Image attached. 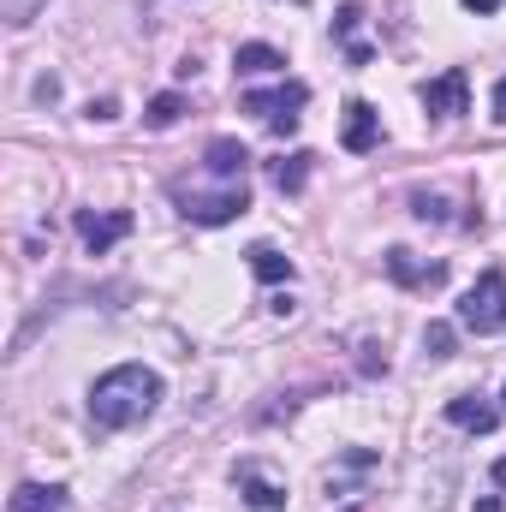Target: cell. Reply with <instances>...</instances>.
<instances>
[{
	"mask_svg": "<svg viewBox=\"0 0 506 512\" xmlns=\"http://www.w3.org/2000/svg\"><path fill=\"white\" fill-rule=\"evenodd\" d=\"M155 405H161V376L143 370V364H120V370L96 376V387H90V423H96L102 435L143 423Z\"/></svg>",
	"mask_w": 506,
	"mask_h": 512,
	"instance_id": "1",
	"label": "cell"
},
{
	"mask_svg": "<svg viewBox=\"0 0 506 512\" xmlns=\"http://www.w3.org/2000/svg\"><path fill=\"white\" fill-rule=\"evenodd\" d=\"M167 191H173L179 215L197 221V227H227V221H239L251 209V185L245 179H215L209 167H197L191 179H173Z\"/></svg>",
	"mask_w": 506,
	"mask_h": 512,
	"instance_id": "2",
	"label": "cell"
},
{
	"mask_svg": "<svg viewBox=\"0 0 506 512\" xmlns=\"http://www.w3.org/2000/svg\"><path fill=\"white\" fill-rule=\"evenodd\" d=\"M459 328H471V334H506V274L501 268H483L477 286L459 298Z\"/></svg>",
	"mask_w": 506,
	"mask_h": 512,
	"instance_id": "3",
	"label": "cell"
},
{
	"mask_svg": "<svg viewBox=\"0 0 506 512\" xmlns=\"http://www.w3.org/2000/svg\"><path fill=\"white\" fill-rule=\"evenodd\" d=\"M310 102V84H298V78H286V84H274V90H245L239 96V108L256 114V120H268V131H298V108Z\"/></svg>",
	"mask_w": 506,
	"mask_h": 512,
	"instance_id": "4",
	"label": "cell"
},
{
	"mask_svg": "<svg viewBox=\"0 0 506 512\" xmlns=\"http://www.w3.org/2000/svg\"><path fill=\"white\" fill-rule=\"evenodd\" d=\"M417 96H423V108H429L435 120H465V114H471V78H465V66H447V72L429 78Z\"/></svg>",
	"mask_w": 506,
	"mask_h": 512,
	"instance_id": "5",
	"label": "cell"
},
{
	"mask_svg": "<svg viewBox=\"0 0 506 512\" xmlns=\"http://www.w3.org/2000/svg\"><path fill=\"white\" fill-rule=\"evenodd\" d=\"M72 227H78V239H84V251H90V256H108L131 227H137V221H131V209H108V215L78 209V215H72Z\"/></svg>",
	"mask_w": 506,
	"mask_h": 512,
	"instance_id": "6",
	"label": "cell"
},
{
	"mask_svg": "<svg viewBox=\"0 0 506 512\" xmlns=\"http://www.w3.org/2000/svg\"><path fill=\"white\" fill-rule=\"evenodd\" d=\"M340 143H346L352 155H370V149L381 143V114L370 108V102H358V96L346 102V120H340Z\"/></svg>",
	"mask_w": 506,
	"mask_h": 512,
	"instance_id": "7",
	"label": "cell"
},
{
	"mask_svg": "<svg viewBox=\"0 0 506 512\" xmlns=\"http://www.w3.org/2000/svg\"><path fill=\"white\" fill-rule=\"evenodd\" d=\"M381 262H387V274H393L399 286H411V292H423V286H441V280H447V262H417L405 245H393Z\"/></svg>",
	"mask_w": 506,
	"mask_h": 512,
	"instance_id": "8",
	"label": "cell"
},
{
	"mask_svg": "<svg viewBox=\"0 0 506 512\" xmlns=\"http://www.w3.org/2000/svg\"><path fill=\"white\" fill-rule=\"evenodd\" d=\"M447 423H453V429H471V435H489V429L501 423V411H495L483 393H453V399H447Z\"/></svg>",
	"mask_w": 506,
	"mask_h": 512,
	"instance_id": "9",
	"label": "cell"
},
{
	"mask_svg": "<svg viewBox=\"0 0 506 512\" xmlns=\"http://www.w3.org/2000/svg\"><path fill=\"white\" fill-rule=\"evenodd\" d=\"M233 483H239V495H245L256 512H280V507H286V489H280V483H268L256 459H245V465L233 471Z\"/></svg>",
	"mask_w": 506,
	"mask_h": 512,
	"instance_id": "10",
	"label": "cell"
},
{
	"mask_svg": "<svg viewBox=\"0 0 506 512\" xmlns=\"http://www.w3.org/2000/svg\"><path fill=\"white\" fill-rule=\"evenodd\" d=\"M358 24H364V6H358V0H346V6H340V18H334V42H340V54H346L352 66H370V60H376V48H370V42H358Z\"/></svg>",
	"mask_w": 506,
	"mask_h": 512,
	"instance_id": "11",
	"label": "cell"
},
{
	"mask_svg": "<svg viewBox=\"0 0 506 512\" xmlns=\"http://www.w3.org/2000/svg\"><path fill=\"white\" fill-rule=\"evenodd\" d=\"M310 167H316V155H310V149H292V155L268 161V179H274V191H280V197H298V191H304V179H310Z\"/></svg>",
	"mask_w": 506,
	"mask_h": 512,
	"instance_id": "12",
	"label": "cell"
},
{
	"mask_svg": "<svg viewBox=\"0 0 506 512\" xmlns=\"http://www.w3.org/2000/svg\"><path fill=\"white\" fill-rule=\"evenodd\" d=\"M6 512H66V489L60 483H48V489L42 483H18Z\"/></svg>",
	"mask_w": 506,
	"mask_h": 512,
	"instance_id": "13",
	"label": "cell"
},
{
	"mask_svg": "<svg viewBox=\"0 0 506 512\" xmlns=\"http://www.w3.org/2000/svg\"><path fill=\"white\" fill-rule=\"evenodd\" d=\"M376 471V453L370 447H352L340 459V471H328V495H352V477H370Z\"/></svg>",
	"mask_w": 506,
	"mask_h": 512,
	"instance_id": "14",
	"label": "cell"
},
{
	"mask_svg": "<svg viewBox=\"0 0 506 512\" xmlns=\"http://www.w3.org/2000/svg\"><path fill=\"white\" fill-rule=\"evenodd\" d=\"M245 262H251V274H256V280H268V286L292 280V256H280L274 245H251V251H245Z\"/></svg>",
	"mask_w": 506,
	"mask_h": 512,
	"instance_id": "15",
	"label": "cell"
},
{
	"mask_svg": "<svg viewBox=\"0 0 506 512\" xmlns=\"http://www.w3.org/2000/svg\"><path fill=\"white\" fill-rule=\"evenodd\" d=\"M233 66H239V72H286V54L268 48V42H239Z\"/></svg>",
	"mask_w": 506,
	"mask_h": 512,
	"instance_id": "16",
	"label": "cell"
},
{
	"mask_svg": "<svg viewBox=\"0 0 506 512\" xmlns=\"http://www.w3.org/2000/svg\"><path fill=\"white\" fill-rule=\"evenodd\" d=\"M179 120H185V96H173V90L155 96V102L143 108V126L149 131H167V126H179Z\"/></svg>",
	"mask_w": 506,
	"mask_h": 512,
	"instance_id": "17",
	"label": "cell"
},
{
	"mask_svg": "<svg viewBox=\"0 0 506 512\" xmlns=\"http://www.w3.org/2000/svg\"><path fill=\"white\" fill-rule=\"evenodd\" d=\"M423 352H429V358H453V352H459L453 322H429V328H423Z\"/></svg>",
	"mask_w": 506,
	"mask_h": 512,
	"instance_id": "18",
	"label": "cell"
},
{
	"mask_svg": "<svg viewBox=\"0 0 506 512\" xmlns=\"http://www.w3.org/2000/svg\"><path fill=\"white\" fill-rule=\"evenodd\" d=\"M42 6H48V0H0V18H6L12 30H24V24L42 12Z\"/></svg>",
	"mask_w": 506,
	"mask_h": 512,
	"instance_id": "19",
	"label": "cell"
},
{
	"mask_svg": "<svg viewBox=\"0 0 506 512\" xmlns=\"http://www.w3.org/2000/svg\"><path fill=\"white\" fill-rule=\"evenodd\" d=\"M411 215H417V221H447V197L417 191V197H411Z\"/></svg>",
	"mask_w": 506,
	"mask_h": 512,
	"instance_id": "20",
	"label": "cell"
},
{
	"mask_svg": "<svg viewBox=\"0 0 506 512\" xmlns=\"http://www.w3.org/2000/svg\"><path fill=\"white\" fill-rule=\"evenodd\" d=\"M358 364H364V376H387V352H381V346H364Z\"/></svg>",
	"mask_w": 506,
	"mask_h": 512,
	"instance_id": "21",
	"label": "cell"
},
{
	"mask_svg": "<svg viewBox=\"0 0 506 512\" xmlns=\"http://www.w3.org/2000/svg\"><path fill=\"white\" fill-rule=\"evenodd\" d=\"M84 114H90V120H120V102H114V96H102V102H90Z\"/></svg>",
	"mask_w": 506,
	"mask_h": 512,
	"instance_id": "22",
	"label": "cell"
},
{
	"mask_svg": "<svg viewBox=\"0 0 506 512\" xmlns=\"http://www.w3.org/2000/svg\"><path fill=\"white\" fill-rule=\"evenodd\" d=\"M60 96V78H36V102H54Z\"/></svg>",
	"mask_w": 506,
	"mask_h": 512,
	"instance_id": "23",
	"label": "cell"
},
{
	"mask_svg": "<svg viewBox=\"0 0 506 512\" xmlns=\"http://www.w3.org/2000/svg\"><path fill=\"white\" fill-rule=\"evenodd\" d=\"M506 0H465V12H477V18H489V12H501Z\"/></svg>",
	"mask_w": 506,
	"mask_h": 512,
	"instance_id": "24",
	"label": "cell"
},
{
	"mask_svg": "<svg viewBox=\"0 0 506 512\" xmlns=\"http://www.w3.org/2000/svg\"><path fill=\"white\" fill-rule=\"evenodd\" d=\"M495 120H506V78L495 84Z\"/></svg>",
	"mask_w": 506,
	"mask_h": 512,
	"instance_id": "25",
	"label": "cell"
},
{
	"mask_svg": "<svg viewBox=\"0 0 506 512\" xmlns=\"http://www.w3.org/2000/svg\"><path fill=\"white\" fill-rule=\"evenodd\" d=\"M477 512H501V501H495V495H489V501H477Z\"/></svg>",
	"mask_w": 506,
	"mask_h": 512,
	"instance_id": "26",
	"label": "cell"
},
{
	"mask_svg": "<svg viewBox=\"0 0 506 512\" xmlns=\"http://www.w3.org/2000/svg\"><path fill=\"white\" fill-rule=\"evenodd\" d=\"M495 489H506V459L495 465Z\"/></svg>",
	"mask_w": 506,
	"mask_h": 512,
	"instance_id": "27",
	"label": "cell"
},
{
	"mask_svg": "<svg viewBox=\"0 0 506 512\" xmlns=\"http://www.w3.org/2000/svg\"><path fill=\"white\" fill-rule=\"evenodd\" d=\"M501 405H506V393H501Z\"/></svg>",
	"mask_w": 506,
	"mask_h": 512,
	"instance_id": "28",
	"label": "cell"
}]
</instances>
